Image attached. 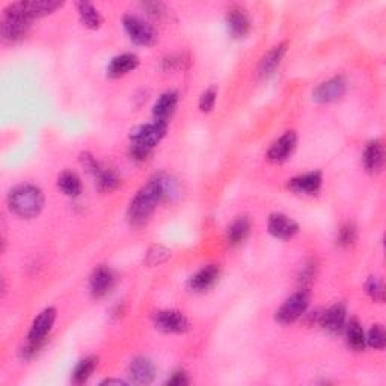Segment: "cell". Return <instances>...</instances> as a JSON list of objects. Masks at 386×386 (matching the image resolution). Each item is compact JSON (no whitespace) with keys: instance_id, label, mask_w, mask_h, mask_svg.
<instances>
[{"instance_id":"cell-31","label":"cell","mask_w":386,"mask_h":386,"mask_svg":"<svg viewBox=\"0 0 386 386\" xmlns=\"http://www.w3.org/2000/svg\"><path fill=\"white\" fill-rule=\"evenodd\" d=\"M365 338H367V344L376 350H382L386 346V334L382 325H374L370 330H368Z\"/></svg>"},{"instance_id":"cell-23","label":"cell","mask_w":386,"mask_h":386,"mask_svg":"<svg viewBox=\"0 0 386 386\" xmlns=\"http://www.w3.org/2000/svg\"><path fill=\"white\" fill-rule=\"evenodd\" d=\"M77 13L80 17V22L88 29H93L97 31L102 28L103 24V17L100 14V11L97 10V8L89 3V2H79L77 3Z\"/></svg>"},{"instance_id":"cell-33","label":"cell","mask_w":386,"mask_h":386,"mask_svg":"<svg viewBox=\"0 0 386 386\" xmlns=\"http://www.w3.org/2000/svg\"><path fill=\"white\" fill-rule=\"evenodd\" d=\"M216 98H218L216 88L211 86L207 89V91H204L202 95L200 97V111L204 113L210 112L214 107V103H216Z\"/></svg>"},{"instance_id":"cell-38","label":"cell","mask_w":386,"mask_h":386,"mask_svg":"<svg viewBox=\"0 0 386 386\" xmlns=\"http://www.w3.org/2000/svg\"><path fill=\"white\" fill-rule=\"evenodd\" d=\"M143 6L147 8V10L150 11V14H152V15H157V17H160L161 14L165 13V6L161 5V3H143Z\"/></svg>"},{"instance_id":"cell-24","label":"cell","mask_w":386,"mask_h":386,"mask_svg":"<svg viewBox=\"0 0 386 386\" xmlns=\"http://www.w3.org/2000/svg\"><path fill=\"white\" fill-rule=\"evenodd\" d=\"M250 232V222L248 218H239L227 230V243L230 246H239L248 239Z\"/></svg>"},{"instance_id":"cell-3","label":"cell","mask_w":386,"mask_h":386,"mask_svg":"<svg viewBox=\"0 0 386 386\" xmlns=\"http://www.w3.org/2000/svg\"><path fill=\"white\" fill-rule=\"evenodd\" d=\"M56 314L58 312L55 308H46L38 314L37 319L33 320L28 334V343H26V346L22 350L24 357L33 356L42 347L44 341H46L53 325H55Z\"/></svg>"},{"instance_id":"cell-2","label":"cell","mask_w":386,"mask_h":386,"mask_svg":"<svg viewBox=\"0 0 386 386\" xmlns=\"http://www.w3.org/2000/svg\"><path fill=\"white\" fill-rule=\"evenodd\" d=\"M8 207L22 219L37 218L44 209V195L41 188L32 184H23L13 188L8 195Z\"/></svg>"},{"instance_id":"cell-28","label":"cell","mask_w":386,"mask_h":386,"mask_svg":"<svg viewBox=\"0 0 386 386\" xmlns=\"http://www.w3.org/2000/svg\"><path fill=\"white\" fill-rule=\"evenodd\" d=\"M97 365H98V359L95 356H89V357L82 359V361L76 365L74 371H73V382L76 385H82V383L88 382L89 377H91L93 373L95 371Z\"/></svg>"},{"instance_id":"cell-9","label":"cell","mask_w":386,"mask_h":386,"mask_svg":"<svg viewBox=\"0 0 386 386\" xmlns=\"http://www.w3.org/2000/svg\"><path fill=\"white\" fill-rule=\"evenodd\" d=\"M154 326L165 334H186L191 329V321L183 312L165 309L154 314Z\"/></svg>"},{"instance_id":"cell-16","label":"cell","mask_w":386,"mask_h":386,"mask_svg":"<svg viewBox=\"0 0 386 386\" xmlns=\"http://www.w3.org/2000/svg\"><path fill=\"white\" fill-rule=\"evenodd\" d=\"M347 309L343 303H335L319 316V325L329 334H338L346 325Z\"/></svg>"},{"instance_id":"cell-7","label":"cell","mask_w":386,"mask_h":386,"mask_svg":"<svg viewBox=\"0 0 386 386\" xmlns=\"http://www.w3.org/2000/svg\"><path fill=\"white\" fill-rule=\"evenodd\" d=\"M168 130L166 124L152 121L151 124L139 125V127L133 129L130 131V142L133 145H140L152 150L156 145H159L160 140L165 138Z\"/></svg>"},{"instance_id":"cell-32","label":"cell","mask_w":386,"mask_h":386,"mask_svg":"<svg viewBox=\"0 0 386 386\" xmlns=\"http://www.w3.org/2000/svg\"><path fill=\"white\" fill-rule=\"evenodd\" d=\"M356 239H357L356 227L353 225V223H346V225L341 227L339 231H338L337 243L341 248H348V246H352L355 243Z\"/></svg>"},{"instance_id":"cell-11","label":"cell","mask_w":386,"mask_h":386,"mask_svg":"<svg viewBox=\"0 0 386 386\" xmlns=\"http://www.w3.org/2000/svg\"><path fill=\"white\" fill-rule=\"evenodd\" d=\"M296 145H298V134H296V131L293 130L285 131L282 136L278 140H275L272 143V147L268 148L267 151L268 161H272V163H276V165L284 163V161H287L293 156Z\"/></svg>"},{"instance_id":"cell-25","label":"cell","mask_w":386,"mask_h":386,"mask_svg":"<svg viewBox=\"0 0 386 386\" xmlns=\"http://www.w3.org/2000/svg\"><path fill=\"white\" fill-rule=\"evenodd\" d=\"M58 187L64 195L76 198L82 193V179L73 170H64L58 178Z\"/></svg>"},{"instance_id":"cell-36","label":"cell","mask_w":386,"mask_h":386,"mask_svg":"<svg viewBox=\"0 0 386 386\" xmlns=\"http://www.w3.org/2000/svg\"><path fill=\"white\" fill-rule=\"evenodd\" d=\"M152 150L145 148V147H140V145H130V157L136 161H145L150 156H151Z\"/></svg>"},{"instance_id":"cell-29","label":"cell","mask_w":386,"mask_h":386,"mask_svg":"<svg viewBox=\"0 0 386 386\" xmlns=\"http://www.w3.org/2000/svg\"><path fill=\"white\" fill-rule=\"evenodd\" d=\"M170 257V250L161 245H154L148 249L145 263L152 267V266H160L163 264L166 259Z\"/></svg>"},{"instance_id":"cell-10","label":"cell","mask_w":386,"mask_h":386,"mask_svg":"<svg viewBox=\"0 0 386 386\" xmlns=\"http://www.w3.org/2000/svg\"><path fill=\"white\" fill-rule=\"evenodd\" d=\"M346 91H347L346 79L343 76H337L326 80V82L320 83L316 89H314L312 100L321 104L335 103L344 97Z\"/></svg>"},{"instance_id":"cell-1","label":"cell","mask_w":386,"mask_h":386,"mask_svg":"<svg viewBox=\"0 0 386 386\" xmlns=\"http://www.w3.org/2000/svg\"><path fill=\"white\" fill-rule=\"evenodd\" d=\"M172 182L165 175L152 177L150 182L139 188V192L133 196L127 209V219L131 227H143L150 222L154 214L157 205L163 201L174 188L170 187Z\"/></svg>"},{"instance_id":"cell-20","label":"cell","mask_w":386,"mask_h":386,"mask_svg":"<svg viewBox=\"0 0 386 386\" xmlns=\"http://www.w3.org/2000/svg\"><path fill=\"white\" fill-rule=\"evenodd\" d=\"M129 376L134 383L139 385H148L152 382L156 376V367L152 364L151 359L139 356L133 359L129 367Z\"/></svg>"},{"instance_id":"cell-17","label":"cell","mask_w":386,"mask_h":386,"mask_svg":"<svg viewBox=\"0 0 386 386\" xmlns=\"http://www.w3.org/2000/svg\"><path fill=\"white\" fill-rule=\"evenodd\" d=\"M220 278V267L216 264H210L201 268L200 272H196L191 280H188V289L196 293H204L213 289L214 284L219 281Z\"/></svg>"},{"instance_id":"cell-6","label":"cell","mask_w":386,"mask_h":386,"mask_svg":"<svg viewBox=\"0 0 386 386\" xmlns=\"http://www.w3.org/2000/svg\"><path fill=\"white\" fill-rule=\"evenodd\" d=\"M64 6V2H55V0H32V2H15L8 5V8L17 14H20L29 22L41 17H47Z\"/></svg>"},{"instance_id":"cell-22","label":"cell","mask_w":386,"mask_h":386,"mask_svg":"<svg viewBox=\"0 0 386 386\" xmlns=\"http://www.w3.org/2000/svg\"><path fill=\"white\" fill-rule=\"evenodd\" d=\"M139 64L140 61L136 55H133V53H122V55L115 56L109 62V67H107V76L112 79L122 77L136 70Z\"/></svg>"},{"instance_id":"cell-4","label":"cell","mask_w":386,"mask_h":386,"mask_svg":"<svg viewBox=\"0 0 386 386\" xmlns=\"http://www.w3.org/2000/svg\"><path fill=\"white\" fill-rule=\"evenodd\" d=\"M309 307V291L308 290H299L291 294L287 299L280 309L275 312V320L280 325H291V323L298 321Z\"/></svg>"},{"instance_id":"cell-18","label":"cell","mask_w":386,"mask_h":386,"mask_svg":"<svg viewBox=\"0 0 386 386\" xmlns=\"http://www.w3.org/2000/svg\"><path fill=\"white\" fill-rule=\"evenodd\" d=\"M323 184V177L319 170H314V172H308L303 175H298L291 178L289 182V188L294 193L299 195H316L320 192Z\"/></svg>"},{"instance_id":"cell-27","label":"cell","mask_w":386,"mask_h":386,"mask_svg":"<svg viewBox=\"0 0 386 386\" xmlns=\"http://www.w3.org/2000/svg\"><path fill=\"white\" fill-rule=\"evenodd\" d=\"M94 178L97 182L98 191L103 192V193L115 192L116 188L121 186V178L116 175V172H113V170L106 169V168H102L100 170H98Z\"/></svg>"},{"instance_id":"cell-8","label":"cell","mask_w":386,"mask_h":386,"mask_svg":"<svg viewBox=\"0 0 386 386\" xmlns=\"http://www.w3.org/2000/svg\"><path fill=\"white\" fill-rule=\"evenodd\" d=\"M0 26H2V38L6 42H15L26 37V33L29 31L31 22L6 6L3 10L2 24Z\"/></svg>"},{"instance_id":"cell-39","label":"cell","mask_w":386,"mask_h":386,"mask_svg":"<svg viewBox=\"0 0 386 386\" xmlns=\"http://www.w3.org/2000/svg\"><path fill=\"white\" fill-rule=\"evenodd\" d=\"M102 385H125V382H122V380H115V379H107V380H104Z\"/></svg>"},{"instance_id":"cell-14","label":"cell","mask_w":386,"mask_h":386,"mask_svg":"<svg viewBox=\"0 0 386 386\" xmlns=\"http://www.w3.org/2000/svg\"><path fill=\"white\" fill-rule=\"evenodd\" d=\"M227 28L234 38H245L250 32V20L248 11L241 6H231L227 13Z\"/></svg>"},{"instance_id":"cell-30","label":"cell","mask_w":386,"mask_h":386,"mask_svg":"<svg viewBox=\"0 0 386 386\" xmlns=\"http://www.w3.org/2000/svg\"><path fill=\"white\" fill-rule=\"evenodd\" d=\"M365 291L374 302L382 303L385 300V287H383V281L380 280V278H377V276L368 278V281L365 284Z\"/></svg>"},{"instance_id":"cell-5","label":"cell","mask_w":386,"mask_h":386,"mask_svg":"<svg viewBox=\"0 0 386 386\" xmlns=\"http://www.w3.org/2000/svg\"><path fill=\"white\" fill-rule=\"evenodd\" d=\"M124 29L127 32L130 40L138 46H154L157 41V33L151 24L143 22L136 15H124L122 19Z\"/></svg>"},{"instance_id":"cell-26","label":"cell","mask_w":386,"mask_h":386,"mask_svg":"<svg viewBox=\"0 0 386 386\" xmlns=\"http://www.w3.org/2000/svg\"><path fill=\"white\" fill-rule=\"evenodd\" d=\"M346 337H347L348 347L355 350V352H362V350L365 348V346H367L365 332L361 326V323H359L356 319L350 320L348 326H347Z\"/></svg>"},{"instance_id":"cell-12","label":"cell","mask_w":386,"mask_h":386,"mask_svg":"<svg viewBox=\"0 0 386 386\" xmlns=\"http://www.w3.org/2000/svg\"><path fill=\"white\" fill-rule=\"evenodd\" d=\"M267 230L275 239L290 240L298 236L299 223L284 213H273L271 214V218H268Z\"/></svg>"},{"instance_id":"cell-21","label":"cell","mask_w":386,"mask_h":386,"mask_svg":"<svg viewBox=\"0 0 386 386\" xmlns=\"http://www.w3.org/2000/svg\"><path fill=\"white\" fill-rule=\"evenodd\" d=\"M287 47H289V42H281L278 46L272 47L268 50L266 55L263 56V59L259 61L258 65V74L262 77H268L272 76L276 68L281 65V62L287 53Z\"/></svg>"},{"instance_id":"cell-37","label":"cell","mask_w":386,"mask_h":386,"mask_svg":"<svg viewBox=\"0 0 386 386\" xmlns=\"http://www.w3.org/2000/svg\"><path fill=\"white\" fill-rule=\"evenodd\" d=\"M188 383H191V380H188V376L184 371H177L166 380V385H175V386H183Z\"/></svg>"},{"instance_id":"cell-35","label":"cell","mask_w":386,"mask_h":386,"mask_svg":"<svg viewBox=\"0 0 386 386\" xmlns=\"http://www.w3.org/2000/svg\"><path fill=\"white\" fill-rule=\"evenodd\" d=\"M188 64V59L184 55H172L168 56L163 61V68L166 71H174V70H184Z\"/></svg>"},{"instance_id":"cell-13","label":"cell","mask_w":386,"mask_h":386,"mask_svg":"<svg viewBox=\"0 0 386 386\" xmlns=\"http://www.w3.org/2000/svg\"><path fill=\"white\" fill-rule=\"evenodd\" d=\"M115 285V275L109 267L98 266L91 275L89 289H91L93 298L102 299L106 294H109Z\"/></svg>"},{"instance_id":"cell-15","label":"cell","mask_w":386,"mask_h":386,"mask_svg":"<svg viewBox=\"0 0 386 386\" xmlns=\"http://www.w3.org/2000/svg\"><path fill=\"white\" fill-rule=\"evenodd\" d=\"M362 163L368 174L377 175L382 172L385 165V147L382 140L376 139L367 143L362 154Z\"/></svg>"},{"instance_id":"cell-34","label":"cell","mask_w":386,"mask_h":386,"mask_svg":"<svg viewBox=\"0 0 386 386\" xmlns=\"http://www.w3.org/2000/svg\"><path fill=\"white\" fill-rule=\"evenodd\" d=\"M314 278H316V264L308 263L307 266L302 268L300 276H299L300 290H308L309 291V287L314 281Z\"/></svg>"},{"instance_id":"cell-19","label":"cell","mask_w":386,"mask_h":386,"mask_svg":"<svg viewBox=\"0 0 386 386\" xmlns=\"http://www.w3.org/2000/svg\"><path fill=\"white\" fill-rule=\"evenodd\" d=\"M178 104V94L175 91H166L159 97L154 107H152V118L156 122L166 124L174 115Z\"/></svg>"}]
</instances>
